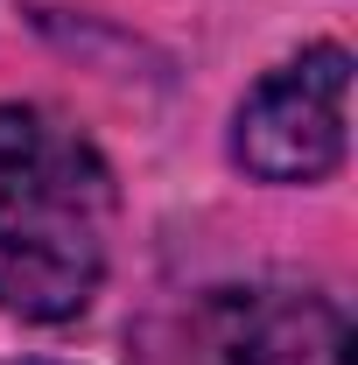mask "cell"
Listing matches in <instances>:
<instances>
[{
	"mask_svg": "<svg viewBox=\"0 0 358 365\" xmlns=\"http://www.w3.org/2000/svg\"><path fill=\"white\" fill-rule=\"evenodd\" d=\"M113 176L85 140L49 134L43 162L0 197V309L21 323L78 317L106 281Z\"/></svg>",
	"mask_w": 358,
	"mask_h": 365,
	"instance_id": "6da1fadb",
	"label": "cell"
},
{
	"mask_svg": "<svg viewBox=\"0 0 358 365\" xmlns=\"http://www.w3.org/2000/svg\"><path fill=\"white\" fill-rule=\"evenodd\" d=\"M344 98L352 56L337 43L302 49L246 91L232 120V162L253 182H323L344 162Z\"/></svg>",
	"mask_w": 358,
	"mask_h": 365,
	"instance_id": "7a4b0ae2",
	"label": "cell"
},
{
	"mask_svg": "<svg viewBox=\"0 0 358 365\" xmlns=\"http://www.w3.org/2000/svg\"><path fill=\"white\" fill-rule=\"evenodd\" d=\"M211 323L225 365H352L344 309L310 288H232Z\"/></svg>",
	"mask_w": 358,
	"mask_h": 365,
	"instance_id": "3957f363",
	"label": "cell"
},
{
	"mask_svg": "<svg viewBox=\"0 0 358 365\" xmlns=\"http://www.w3.org/2000/svg\"><path fill=\"white\" fill-rule=\"evenodd\" d=\"M43 148H49V127L36 106H0V197L43 162Z\"/></svg>",
	"mask_w": 358,
	"mask_h": 365,
	"instance_id": "277c9868",
	"label": "cell"
},
{
	"mask_svg": "<svg viewBox=\"0 0 358 365\" xmlns=\"http://www.w3.org/2000/svg\"><path fill=\"white\" fill-rule=\"evenodd\" d=\"M29 365H49V359H29Z\"/></svg>",
	"mask_w": 358,
	"mask_h": 365,
	"instance_id": "5b68a950",
	"label": "cell"
}]
</instances>
